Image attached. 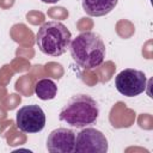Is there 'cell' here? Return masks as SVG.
<instances>
[{"label": "cell", "mask_w": 153, "mask_h": 153, "mask_svg": "<svg viewBox=\"0 0 153 153\" xmlns=\"http://www.w3.org/2000/svg\"><path fill=\"white\" fill-rule=\"evenodd\" d=\"M42 2H45V4H55V2H57V1H60V0H41Z\"/></svg>", "instance_id": "cell-10"}, {"label": "cell", "mask_w": 153, "mask_h": 153, "mask_svg": "<svg viewBox=\"0 0 153 153\" xmlns=\"http://www.w3.org/2000/svg\"><path fill=\"white\" fill-rule=\"evenodd\" d=\"M16 123L20 131L33 134L41 131L45 126V114L36 104L25 105L16 114Z\"/></svg>", "instance_id": "cell-5"}, {"label": "cell", "mask_w": 153, "mask_h": 153, "mask_svg": "<svg viewBox=\"0 0 153 153\" xmlns=\"http://www.w3.org/2000/svg\"><path fill=\"white\" fill-rule=\"evenodd\" d=\"M71 56L84 69L99 67L105 59V44L100 35L93 31L79 33L69 43Z\"/></svg>", "instance_id": "cell-1"}, {"label": "cell", "mask_w": 153, "mask_h": 153, "mask_svg": "<svg viewBox=\"0 0 153 153\" xmlns=\"http://www.w3.org/2000/svg\"><path fill=\"white\" fill-rule=\"evenodd\" d=\"M71 41V31L63 23L56 20L43 23L36 35L38 49L49 56H60L65 54L69 48Z\"/></svg>", "instance_id": "cell-3"}, {"label": "cell", "mask_w": 153, "mask_h": 153, "mask_svg": "<svg viewBox=\"0 0 153 153\" xmlns=\"http://www.w3.org/2000/svg\"><path fill=\"white\" fill-rule=\"evenodd\" d=\"M108 140L105 135L94 128H84L75 136L74 152L78 153H105Z\"/></svg>", "instance_id": "cell-6"}, {"label": "cell", "mask_w": 153, "mask_h": 153, "mask_svg": "<svg viewBox=\"0 0 153 153\" xmlns=\"http://www.w3.org/2000/svg\"><path fill=\"white\" fill-rule=\"evenodd\" d=\"M117 2L118 0H81V6L87 16L103 17L109 14Z\"/></svg>", "instance_id": "cell-8"}, {"label": "cell", "mask_w": 153, "mask_h": 153, "mask_svg": "<svg viewBox=\"0 0 153 153\" xmlns=\"http://www.w3.org/2000/svg\"><path fill=\"white\" fill-rule=\"evenodd\" d=\"M99 115L97 102L88 94H74L62 106L59 114L60 121L73 128H85L94 124Z\"/></svg>", "instance_id": "cell-2"}, {"label": "cell", "mask_w": 153, "mask_h": 153, "mask_svg": "<svg viewBox=\"0 0 153 153\" xmlns=\"http://www.w3.org/2000/svg\"><path fill=\"white\" fill-rule=\"evenodd\" d=\"M147 85V78L142 71L126 68L115 78L116 90L126 97H135L142 93Z\"/></svg>", "instance_id": "cell-4"}, {"label": "cell", "mask_w": 153, "mask_h": 153, "mask_svg": "<svg viewBox=\"0 0 153 153\" xmlns=\"http://www.w3.org/2000/svg\"><path fill=\"white\" fill-rule=\"evenodd\" d=\"M75 136V133L71 129H54L47 137V149L50 153H72L74 152Z\"/></svg>", "instance_id": "cell-7"}, {"label": "cell", "mask_w": 153, "mask_h": 153, "mask_svg": "<svg viewBox=\"0 0 153 153\" xmlns=\"http://www.w3.org/2000/svg\"><path fill=\"white\" fill-rule=\"evenodd\" d=\"M35 93L42 100H50L55 98L57 86L51 79H39L35 85Z\"/></svg>", "instance_id": "cell-9"}]
</instances>
